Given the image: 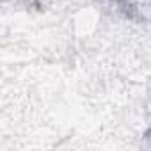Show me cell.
<instances>
[{"label": "cell", "mask_w": 151, "mask_h": 151, "mask_svg": "<svg viewBox=\"0 0 151 151\" xmlns=\"http://www.w3.org/2000/svg\"><path fill=\"white\" fill-rule=\"evenodd\" d=\"M109 7L124 20L151 25V0H109Z\"/></svg>", "instance_id": "1"}, {"label": "cell", "mask_w": 151, "mask_h": 151, "mask_svg": "<svg viewBox=\"0 0 151 151\" xmlns=\"http://www.w3.org/2000/svg\"><path fill=\"white\" fill-rule=\"evenodd\" d=\"M23 2H27L29 6H37V4L41 2V0H23Z\"/></svg>", "instance_id": "2"}]
</instances>
